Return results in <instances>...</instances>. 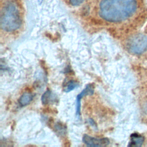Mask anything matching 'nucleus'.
<instances>
[{
	"label": "nucleus",
	"mask_w": 147,
	"mask_h": 147,
	"mask_svg": "<svg viewBox=\"0 0 147 147\" xmlns=\"http://www.w3.org/2000/svg\"><path fill=\"white\" fill-rule=\"evenodd\" d=\"M144 5V0H100L98 13L105 21L119 23L134 17Z\"/></svg>",
	"instance_id": "f257e3e1"
},
{
	"label": "nucleus",
	"mask_w": 147,
	"mask_h": 147,
	"mask_svg": "<svg viewBox=\"0 0 147 147\" xmlns=\"http://www.w3.org/2000/svg\"><path fill=\"white\" fill-rule=\"evenodd\" d=\"M18 4L15 0H6L1 11V26L7 32L17 30L21 25Z\"/></svg>",
	"instance_id": "f03ea898"
},
{
	"label": "nucleus",
	"mask_w": 147,
	"mask_h": 147,
	"mask_svg": "<svg viewBox=\"0 0 147 147\" xmlns=\"http://www.w3.org/2000/svg\"><path fill=\"white\" fill-rule=\"evenodd\" d=\"M126 47L133 54H141L147 49V37L142 34H136L127 40Z\"/></svg>",
	"instance_id": "7ed1b4c3"
},
{
	"label": "nucleus",
	"mask_w": 147,
	"mask_h": 147,
	"mask_svg": "<svg viewBox=\"0 0 147 147\" xmlns=\"http://www.w3.org/2000/svg\"><path fill=\"white\" fill-rule=\"evenodd\" d=\"M83 142L90 146H107L110 141L107 138H98L84 135L83 137Z\"/></svg>",
	"instance_id": "20e7f679"
},
{
	"label": "nucleus",
	"mask_w": 147,
	"mask_h": 147,
	"mask_svg": "<svg viewBox=\"0 0 147 147\" xmlns=\"http://www.w3.org/2000/svg\"><path fill=\"white\" fill-rule=\"evenodd\" d=\"M94 91V84H88L86 86L85 88L77 96L76 98V115L78 118L80 117V100L83 96L85 95H90L93 94Z\"/></svg>",
	"instance_id": "39448f33"
},
{
	"label": "nucleus",
	"mask_w": 147,
	"mask_h": 147,
	"mask_svg": "<svg viewBox=\"0 0 147 147\" xmlns=\"http://www.w3.org/2000/svg\"><path fill=\"white\" fill-rule=\"evenodd\" d=\"M144 141V139L142 136L137 133H134L131 136L130 142L129 145L132 146H140L143 144Z\"/></svg>",
	"instance_id": "423d86ee"
},
{
	"label": "nucleus",
	"mask_w": 147,
	"mask_h": 147,
	"mask_svg": "<svg viewBox=\"0 0 147 147\" xmlns=\"http://www.w3.org/2000/svg\"><path fill=\"white\" fill-rule=\"evenodd\" d=\"M33 99V95L30 92H24L20 98L18 102L21 106H25L29 105Z\"/></svg>",
	"instance_id": "0eeeda50"
},
{
	"label": "nucleus",
	"mask_w": 147,
	"mask_h": 147,
	"mask_svg": "<svg viewBox=\"0 0 147 147\" xmlns=\"http://www.w3.org/2000/svg\"><path fill=\"white\" fill-rule=\"evenodd\" d=\"M52 99V93L49 90H47L41 96V102L42 104L47 105L51 102Z\"/></svg>",
	"instance_id": "6e6552de"
},
{
	"label": "nucleus",
	"mask_w": 147,
	"mask_h": 147,
	"mask_svg": "<svg viewBox=\"0 0 147 147\" xmlns=\"http://www.w3.org/2000/svg\"><path fill=\"white\" fill-rule=\"evenodd\" d=\"M78 86V83L75 80H70L65 87L64 91L66 92H70L71 91L75 89Z\"/></svg>",
	"instance_id": "1a4fd4ad"
},
{
	"label": "nucleus",
	"mask_w": 147,
	"mask_h": 147,
	"mask_svg": "<svg viewBox=\"0 0 147 147\" xmlns=\"http://www.w3.org/2000/svg\"><path fill=\"white\" fill-rule=\"evenodd\" d=\"M55 131L57 134H59L60 136L64 135L66 131V129L65 128L64 126L63 125L60 123H57L55 125Z\"/></svg>",
	"instance_id": "9d476101"
},
{
	"label": "nucleus",
	"mask_w": 147,
	"mask_h": 147,
	"mask_svg": "<svg viewBox=\"0 0 147 147\" xmlns=\"http://www.w3.org/2000/svg\"><path fill=\"white\" fill-rule=\"evenodd\" d=\"M85 0H69L70 3L73 6H79L81 5Z\"/></svg>",
	"instance_id": "9b49d317"
}]
</instances>
